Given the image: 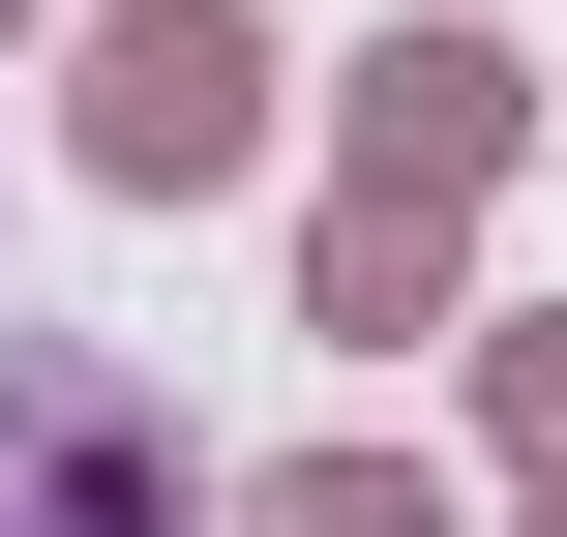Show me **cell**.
I'll use <instances>...</instances> for the list:
<instances>
[{
	"mask_svg": "<svg viewBox=\"0 0 567 537\" xmlns=\"http://www.w3.org/2000/svg\"><path fill=\"white\" fill-rule=\"evenodd\" d=\"M0 537H179V478H150V419H120L90 359H0Z\"/></svg>",
	"mask_w": 567,
	"mask_h": 537,
	"instance_id": "cell-1",
	"label": "cell"
},
{
	"mask_svg": "<svg viewBox=\"0 0 567 537\" xmlns=\"http://www.w3.org/2000/svg\"><path fill=\"white\" fill-rule=\"evenodd\" d=\"M90 149H120V179H209V149H239V30H179V0H150V30L90 60Z\"/></svg>",
	"mask_w": 567,
	"mask_h": 537,
	"instance_id": "cell-2",
	"label": "cell"
}]
</instances>
